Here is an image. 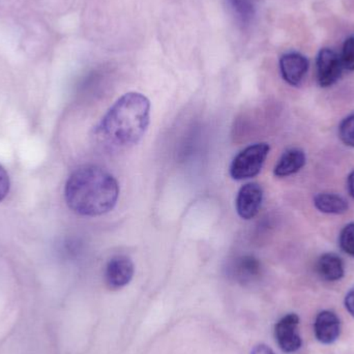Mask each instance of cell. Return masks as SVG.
<instances>
[{"instance_id":"cell-1","label":"cell","mask_w":354,"mask_h":354,"mask_svg":"<svg viewBox=\"0 0 354 354\" xmlns=\"http://www.w3.org/2000/svg\"><path fill=\"white\" fill-rule=\"evenodd\" d=\"M151 122V102L142 93L120 97L103 116L95 136L110 149H124L140 142Z\"/></svg>"},{"instance_id":"cell-2","label":"cell","mask_w":354,"mask_h":354,"mask_svg":"<svg viewBox=\"0 0 354 354\" xmlns=\"http://www.w3.org/2000/svg\"><path fill=\"white\" fill-rule=\"evenodd\" d=\"M118 197V181L109 171L97 165L77 168L64 187L66 204L80 216H103L115 207Z\"/></svg>"},{"instance_id":"cell-3","label":"cell","mask_w":354,"mask_h":354,"mask_svg":"<svg viewBox=\"0 0 354 354\" xmlns=\"http://www.w3.org/2000/svg\"><path fill=\"white\" fill-rule=\"evenodd\" d=\"M270 149L268 143H256L245 147L231 163L229 169L231 177L235 180H243L257 176L263 167Z\"/></svg>"},{"instance_id":"cell-4","label":"cell","mask_w":354,"mask_h":354,"mask_svg":"<svg viewBox=\"0 0 354 354\" xmlns=\"http://www.w3.org/2000/svg\"><path fill=\"white\" fill-rule=\"evenodd\" d=\"M299 317L295 313L283 316L274 326V337L284 353H297L303 345L299 333Z\"/></svg>"},{"instance_id":"cell-5","label":"cell","mask_w":354,"mask_h":354,"mask_svg":"<svg viewBox=\"0 0 354 354\" xmlns=\"http://www.w3.org/2000/svg\"><path fill=\"white\" fill-rule=\"evenodd\" d=\"M134 274L132 259L126 255H116L108 261L104 276L106 285L112 290H118L130 284Z\"/></svg>"},{"instance_id":"cell-6","label":"cell","mask_w":354,"mask_h":354,"mask_svg":"<svg viewBox=\"0 0 354 354\" xmlns=\"http://www.w3.org/2000/svg\"><path fill=\"white\" fill-rule=\"evenodd\" d=\"M316 68H317V81L320 86H332L339 80L342 74V60L334 50L324 48L318 53Z\"/></svg>"},{"instance_id":"cell-7","label":"cell","mask_w":354,"mask_h":354,"mask_svg":"<svg viewBox=\"0 0 354 354\" xmlns=\"http://www.w3.org/2000/svg\"><path fill=\"white\" fill-rule=\"evenodd\" d=\"M263 201V189L256 183L243 185L237 193L235 205L239 216L243 220H252L257 216Z\"/></svg>"},{"instance_id":"cell-8","label":"cell","mask_w":354,"mask_h":354,"mask_svg":"<svg viewBox=\"0 0 354 354\" xmlns=\"http://www.w3.org/2000/svg\"><path fill=\"white\" fill-rule=\"evenodd\" d=\"M309 60L299 52H289L280 59V71L283 79L292 86H299L309 70Z\"/></svg>"},{"instance_id":"cell-9","label":"cell","mask_w":354,"mask_h":354,"mask_svg":"<svg viewBox=\"0 0 354 354\" xmlns=\"http://www.w3.org/2000/svg\"><path fill=\"white\" fill-rule=\"evenodd\" d=\"M228 274L235 282L245 286L259 279L261 274V263L254 256H241L230 264Z\"/></svg>"},{"instance_id":"cell-10","label":"cell","mask_w":354,"mask_h":354,"mask_svg":"<svg viewBox=\"0 0 354 354\" xmlns=\"http://www.w3.org/2000/svg\"><path fill=\"white\" fill-rule=\"evenodd\" d=\"M315 337L322 344L330 345L338 340L341 334V322L333 311L320 312L314 322Z\"/></svg>"},{"instance_id":"cell-11","label":"cell","mask_w":354,"mask_h":354,"mask_svg":"<svg viewBox=\"0 0 354 354\" xmlns=\"http://www.w3.org/2000/svg\"><path fill=\"white\" fill-rule=\"evenodd\" d=\"M306 155L301 149H291L285 151L274 167V176L287 177L297 174L306 165Z\"/></svg>"},{"instance_id":"cell-12","label":"cell","mask_w":354,"mask_h":354,"mask_svg":"<svg viewBox=\"0 0 354 354\" xmlns=\"http://www.w3.org/2000/svg\"><path fill=\"white\" fill-rule=\"evenodd\" d=\"M317 272L324 280L336 282L345 274L343 260L334 253H326L318 259Z\"/></svg>"},{"instance_id":"cell-13","label":"cell","mask_w":354,"mask_h":354,"mask_svg":"<svg viewBox=\"0 0 354 354\" xmlns=\"http://www.w3.org/2000/svg\"><path fill=\"white\" fill-rule=\"evenodd\" d=\"M314 205L319 212L328 214H342L348 210V203L337 194L320 193L314 198Z\"/></svg>"},{"instance_id":"cell-14","label":"cell","mask_w":354,"mask_h":354,"mask_svg":"<svg viewBox=\"0 0 354 354\" xmlns=\"http://www.w3.org/2000/svg\"><path fill=\"white\" fill-rule=\"evenodd\" d=\"M339 243L342 251L354 257V223H349L342 229Z\"/></svg>"},{"instance_id":"cell-15","label":"cell","mask_w":354,"mask_h":354,"mask_svg":"<svg viewBox=\"0 0 354 354\" xmlns=\"http://www.w3.org/2000/svg\"><path fill=\"white\" fill-rule=\"evenodd\" d=\"M339 136L347 147H354V113L347 116L339 127Z\"/></svg>"},{"instance_id":"cell-16","label":"cell","mask_w":354,"mask_h":354,"mask_svg":"<svg viewBox=\"0 0 354 354\" xmlns=\"http://www.w3.org/2000/svg\"><path fill=\"white\" fill-rule=\"evenodd\" d=\"M343 68L348 71H354V37H348L343 45L342 56Z\"/></svg>"},{"instance_id":"cell-17","label":"cell","mask_w":354,"mask_h":354,"mask_svg":"<svg viewBox=\"0 0 354 354\" xmlns=\"http://www.w3.org/2000/svg\"><path fill=\"white\" fill-rule=\"evenodd\" d=\"M10 180L8 172L0 165V202L6 199L10 193Z\"/></svg>"},{"instance_id":"cell-18","label":"cell","mask_w":354,"mask_h":354,"mask_svg":"<svg viewBox=\"0 0 354 354\" xmlns=\"http://www.w3.org/2000/svg\"><path fill=\"white\" fill-rule=\"evenodd\" d=\"M231 2L236 12L241 15L239 17H241L243 20H247L251 17L252 6L248 0H231Z\"/></svg>"},{"instance_id":"cell-19","label":"cell","mask_w":354,"mask_h":354,"mask_svg":"<svg viewBox=\"0 0 354 354\" xmlns=\"http://www.w3.org/2000/svg\"><path fill=\"white\" fill-rule=\"evenodd\" d=\"M345 308H346L348 313L354 318V287L347 292L346 297H345Z\"/></svg>"},{"instance_id":"cell-20","label":"cell","mask_w":354,"mask_h":354,"mask_svg":"<svg viewBox=\"0 0 354 354\" xmlns=\"http://www.w3.org/2000/svg\"><path fill=\"white\" fill-rule=\"evenodd\" d=\"M251 354H276L266 344H258L254 347Z\"/></svg>"},{"instance_id":"cell-21","label":"cell","mask_w":354,"mask_h":354,"mask_svg":"<svg viewBox=\"0 0 354 354\" xmlns=\"http://www.w3.org/2000/svg\"><path fill=\"white\" fill-rule=\"evenodd\" d=\"M347 187H348V192L351 197L354 198V170L349 174L348 179H347Z\"/></svg>"}]
</instances>
